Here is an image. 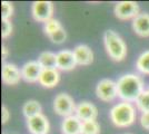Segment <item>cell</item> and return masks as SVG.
I'll return each instance as SVG.
<instances>
[{
	"instance_id": "cell-17",
	"label": "cell",
	"mask_w": 149,
	"mask_h": 134,
	"mask_svg": "<svg viewBox=\"0 0 149 134\" xmlns=\"http://www.w3.org/2000/svg\"><path fill=\"white\" fill-rule=\"evenodd\" d=\"M38 63L41 65L44 69H57V54H54L51 51H44L39 55Z\"/></svg>"
},
{
	"instance_id": "cell-27",
	"label": "cell",
	"mask_w": 149,
	"mask_h": 134,
	"mask_svg": "<svg viewBox=\"0 0 149 134\" xmlns=\"http://www.w3.org/2000/svg\"><path fill=\"white\" fill-rule=\"evenodd\" d=\"M10 119V112L7 109V106H2L1 107V120H2V124H6L7 122Z\"/></svg>"
},
{
	"instance_id": "cell-7",
	"label": "cell",
	"mask_w": 149,
	"mask_h": 134,
	"mask_svg": "<svg viewBox=\"0 0 149 134\" xmlns=\"http://www.w3.org/2000/svg\"><path fill=\"white\" fill-rule=\"evenodd\" d=\"M115 15L120 20H134L139 15V6L135 1H120L115 7Z\"/></svg>"
},
{
	"instance_id": "cell-15",
	"label": "cell",
	"mask_w": 149,
	"mask_h": 134,
	"mask_svg": "<svg viewBox=\"0 0 149 134\" xmlns=\"http://www.w3.org/2000/svg\"><path fill=\"white\" fill-rule=\"evenodd\" d=\"M81 128H82V122L76 115L65 117V120L62 121V134H81Z\"/></svg>"
},
{
	"instance_id": "cell-20",
	"label": "cell",
	"mask_w": 149,
	"mask_h": 134,
	"mask_svg": "<svg viewBox=\"0 0 149 134\" xmlns=\"http://www.w3.org/2000/svg\"><path fill=\"white\" fill-rule=\"evenodd\" d=\"M100 125L97 121H87L82 122L81 134H99Z\"/></svg>"
},
{
	"instance_id": "cell-25",
	"label": "cell",
	"mask_w": 149,
	"mask_h": 134,
	"mask_svg": "<svg viewBox=\"0 0 149 134\" xmlns=\"http://www.w3.org/2000/svg\"><path fill=\"white\" fill-rule=\"evenodd\" d=\"M13 32V25L9 20L1 19V37L7 38L10 36V34Z\"/></svg>"
},
{
	"instance_id": "cell-3",
	"label": "cell",
	"mask_w": 149,
	"mask_h": 134,
	"mask_svg": "<svg viewBox=\"0 0 149 134\" xmlns=\"http://www.w3.org/2000/svg\"><path fill=\"white\" fill-rule=\"evenodd\" d=\"M104 41L107 54L115 62L124 60L127 55V46L123 38L113 30H107L104 34Z\"/></svg>"
},
{
	"instance_id": "cell-29",
	"label": "cell",
	"mask_w": 149,
	"mask_h": 134,
	"mask_svg": "<svg viewBox=\"0 0 149 134\" xmlns=\"http://www.w3.org/2000/svg\"><path fill=\"white\" fill-rule=\"evenodd\" d=\"M127 134H128V133H127Z\"/></svg>"
},
{
	"instance_id": "cell-4",
	"label": "cell",
	"mask_w": 149,
	"mask_h": 134,
	"mask_svg": "<svg viewBox=\"0 0 149 134\" xmlns=\"http://www.w3.org/2000/svg\"><path fill=\"white\" fill-rule=\"evenodd\" d=\"M76 104L74 98L66 93H60L55 97L54 101V109L58 115L63 117H68L76 113Z\"/></svg>"
},
{
	"instance_id": "cell-13",
	"label": "cell",
	"mask_w": 149,
	"mask_h": 134,
	"mask_svg": "<svg viewBox=\"0 0 149 134\" xmlns=\"http://www.w3.org/2000/svg\"><path fill=\"white\" fill-rule=\"evenodd\" d=\"M74 54L77 64L81 66H87L93 62V53L87 45H78L74 49Z\"/></svg>"
},
{
	"instance_id": "cell-11",
	"label": "cell",
	"mask_w": 149,
	"mask_h": 134,
	"mask_svg": "<svg viewBox=\"0 0 149 134\" xmlns=\"http://www.w3.org/2000/svg\"><path fill=\"white\" fill-rule=\"evenodd\" d=\"M76 116L81 122L87 121H96L98 116V109L97 107L89 102H81L77 105L76 109Z\"/></svg>"
},
{
	"instance_id": "cell-24",
	"label": "cell",
	"mask_w": 149,
	"mask_h": 134,
	"mask_svg": "<svg viewBox=\"0 0 149 134\" xmlns=\"http://www.w3.org/2000/svg\"><path fill=\"white\" fill-rule=\"evenodd\" d=\"M49 38H50V40H51L52 43H55V44H62V43L66 40V38H67V32H65L63 28H60V29L57 30L55 34L50 35Z\"/></svg>"
},
{
	"instance_id": "cell-18",
	"label": "cell",
	"mask_w": 149,
	"mask_h": 134,
	"mask_svg": "<svg viewBox=\"0 0 149 134\" xmlns=\"http://www.w3.org/2000/svg\"><path fill=\"white\" fill-rule=\"evenodd\" d=\"M22 113L27 119L33 117L36 115L41 114V105L35 101V100H30L28 102L25 103V105L22 106Z\"/></svg>"
},
{
	"instance_id": "cell-14",
	"label": "cell",
	"mask_w": 149,
	"mask_h": 134,
	"mask_svg": "<svg viewBox=\"0 0 149 134\" xmlns=\"http://www.w3.org/2000/svg\"><path fill=\"white\" fill-rule=\"evenodd\" d=\"M134 32L140 37H149V13H139L132 20Z\"/></svg>"
},
{
	"instance_id": "cell-2",
	"label": "cell",
	"mask_w": 149,
	"mask_h": 134,
	"mask_svg": "<svg viewBox=\"0 0 149 134\" xmlns=\"http://www.w3.org/2000/svg\"><path fill=\"white\" fill-rule=\"evenodd\" d=\"M110 120L117 128H128L136 121V109L131 103H119L110 111Z\"/></svg>"
},
{
	"instance_id": "cell-9",
	"label": "cell",
	"mask_w": 149,
	"mask_h": 134,
	"mask_svg": "<svg viewBox=\"0 0 149 134\" xmlns=\"http://www.w3.org/2000/svg\"><path fill=\"white\" fill-rule=\"evenodd\" d=\"M27 126L31 134H47L49 132V121L44 114L27 119Z\"/></svg>"
},
{
	"instance_id": "cell-23",
	"label": "cell",
	"mask_w": 149,
	"mask_h": 134,
	"mask_svg": "<svg viewBox=\"0 0 149 134\" xmlns=\"http://www.w3.org/2000/svg\"><path fill=\"white\" fill-rule=\"evenodd\" d=\"M13 4L8 1H2L1 2V19L9 20V18L13 16Z\"/></svg>"
},
{
	"instance_id": "cell-16",
	"label": "cell",
	"mask_w": 149,
	"mask_h": 134,
	"mask_svg": "<svg viewBox=\"0 0 149 134\" xmlns=\"http://www.w3.org/2000/svg\"><path fill=\"white\" fill-rule=\"evenodd\" d=\"M60 81V75L58 69L50 68V69H42V73L39 78V84L42 85L44 87L51 88L55 87Z\"/></svg>"
},
{
	"instance_id": "cell-5",
	"label": "cell",
	"mask_w": 149,
	"mask_h": 134,
	"mask_svg": "<svg viewBox=\"0 0 149 134\" xmlns=\"http://www.w3.org/2000/svg\"><path fill=\"white\" fill-rule=\"evenodd\" d=\"M31 13L35 20L46 24L52 19L54 4L50 1H35L31 6Z\"/></svg>"
},
{
	"instance_id": "cell-12",
	"label": "cell",
	"mask_w": 149,
	"mask_h": 134,
	"mask_svg": "<svg viewBox=\"0 0 149 134\" xmlns=\"http://www.w3.org/2000/svg\"><path fill=\"white\" fill-rule=\"evenodd\" d=\"M77 60L74 57V51H61L57 53V69L71 70L77 66Z\"/></svg>"
},
{
	"instance_id": "cell-8",
	"label": "cell",
	"mask_w": 149,
	"mask_h": 134,
	"mask_svg": "<svg viewBox=\"0 0 149 134\" xmlns=\"http://www.w3.org/2000/svg\"><path fill=\"white\" fill-rule=\"evenodd\" d=\"M42 69L44 68L38 63V60H30L21 67V75L26 82L36 83V82H39Z\"/></svg>"
},
{
	"instance_id": "cell-6",
	"label": "cell",
	"mask_w": 149,
	"mask_h": 134,
	"mask_svg": "<svg viewBox=\"0 0 149 134\" xmlns=\"http://www.w3.org/2000/svg\"><path fill=\"white\" fill-rule=\"evenodd\" d=\"M96 94L100 101L102 102H111L117 96V84L111 79H101L96 88Z\"/></svg>"
},
{
	"instance_id": "cell-10",
	"label": "cell",
	"mask_w": 149,
	"mask_h": 134,
	"mask_svg": "<svg viewBox=\"0 0 149 134\" xmlns=\"http://www.w3.org/2000/svg\"><path fill=\"white\" fill-rule=\"evenodd\" d=\"M2 82L6 85H17L22 78L21 70L19 69L16 65L11 63H5L2 65Z\"/></svg>"
},
{
	"instance_id": "cell-26",
	"label": "cell",
	"mask_w": 149,
	"mask_h": 134,
	"mask_svg": "<svg viewBox=\"0 0 149 134\" xmlns=\"http://www.w3.org/2000/svg\"><path fill=\"white\" fill-rule=\"evenodd\" d=\"M140 124L145 130L149 131V112L148 113H143L140 116Z\"/></svg>"
},
{
	"instance_id": "cell-22",
	"label": "cell",
	"mask_w": 149,
	"mask_h": 134,
	"mask_svg": "<svg viewBox=\"0 0 149 134\" xmlns=\"http://www.w3.org/2000/svg\"><path fill=\"white\" fill-rule=\"evenodd\" d=\"M60 28H62V26L57 19H50L49 21H47L45 24V32H46V35L48 37L50 35L55 34L57 30H59Z\"/></svg>"
},
{
	"instance_id": "cell-1",
	"label": "cell",
	"mask_w": 149,
	"mask_h": 134,
	"mask_svg": "<svg viewBox=\"0 0 149 134\" xmlns=\"http://www.w3.org/2000/svg\"><path fill=\"white\" fill-rule=\"evenodd\" d=\"M116 84L118 97L124 102H136L143 92V79L135 74H126L120 77Z\"/></svg>"
},
{
	"instance_id": "cell-19",
	"label": "cell",
	"mask_w": 149,
	"mask_h": 134,
	"mask_svg": "<svg viewBox=\"0 0 149 134\" xmlns=\"http://www.w3.org/2000/svg\"><path fill=\"white\" fill-rule=\"evenodd\" d=\"M137 69L140 73L149 75V51L143 53L137 59Z\"/></svg>"
},
{
	"instance_id": "cell-21",
	"label": "cell",
	"mask_w": 149,
	"mask_h": 134,
	"mask_svg": "<svg viewBox=\"0 0 149 134\" xmlns=\"http://www.w3.org/2000/svg\"><path fill=\"white\" fill-rule=\"evenodd\" d=\"M137 107L140 109L143 113L149 112V91H143V94L139 96V98L136 101Z\"/></svg>"
},
{
	"instance_id": "cell-28",
	"label": "cell",
	"mask_w": 149,
	"mask_h": 134,
	"mask_svg": "<svg viewBox=\"0 0 149 134\" xmlns=\"http://www.w3.org/2000/svg\"><path fill=\"white\" fill-rule=\"evenodd\" d=\"M1 54H2V60L7 59V57H8V48H7L5 45H2V48H1Z\"/></svg>"
}]
</instances>
